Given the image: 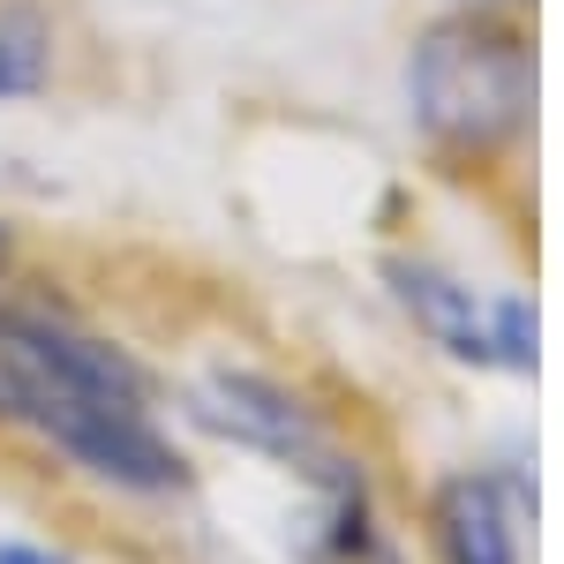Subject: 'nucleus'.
I'll return each instance as SVG.
<instances>
[{"label": "nucleus", "instance_id": "1", "mask_svg": "<svg viewBox=\"0 0 564 564\" xmlns=\"http://www.w3.org/2000/svg\"><path fill=\"white\" fill-rule=\"evenodd\" d=\"M159 384L121 339H106L45 286L0 294V430L39 436L98 489L166 505L188 489L181 444L159 430Z\"/></svg>", "mask_w": 564, "mask_h": 564}, {"label": "nucleus", "instance_id": "2", "mask_svg": "<svg viewBox=\"0 0 564 564\" xmlns=\"http://www.w3.org/2000/svg\"><path fill=\"white\" fill-rule=\"evenodd\" d=\"M406 129L436 166H497L534 135L542 61L520 8H436L399 61Z\"/></svg>", "mask_w": 564, "mask_h": 564}, {"label": "nucleus", "instance_id": "3", "mask_svg": "<svg viewBox=\"0 0 564 564\" xmlns=\"http://www.w3.org/2000/svg\"><path fill=\"white\" fill-rule=\"evenodd\" d=\"M188 422L226 436V444H241V452L279 459L286 475L316 481L324 497L361 489V459L332 436V422H324L286 377H263V369H212L204 384H188Z\"/></svg>", "mask_w": 564, "mask_h": 564}, {"label": "nucleus", "instance_id": "4", "mask_svg": "<svg viewBox=\"0 0 564 564\" xmlns=\"http://www.w3.org/2000/svg\"><path fill=\"white\" fill-rule=\"evenodd\" d=\"M384 286L399 316L444 347L452 361H467V369H497V332H489V294L467 286L459 271H444L436 257H384Z\"/></svg>", "mask_w": 564, "mask_h": 564}, {"label": "nucleus", "instance_id": "5", "mask_svg": "<svg viewBox=\"0 0 564 564\" xmlns=\"http://www.w3.org/2000/svg\"><path fill=\"white\" fill-rule=\"evenodd\" d=\"M534 505L527 481L452 475L430 505V534L444 564H520V512Z\"/></svg>", "mask_w": 564, "mask_h": 564}, {"label": "nucleus", "instance_id": "6", "mask_svg": "<svg viewBox=\"0 0 564 564\" xmlns=\"http://www.w3.org/2000/svg\"><path fill=\"white\" fill-rule=\"evenodd\" d=\"M61 84V15L53 0H0V106H31Z\"/></svg>", "mask_w": 564, "mask_h": 564}, {"label": "nucleus", "instance_id": "7", "mask_svg": "<svg viewBox=\"0 0 564 564\" xmlns=\"http://www.w3.org/2000/svg\"><path fill=\"white\" fill-rule=\"evenodd\" d=\"M489 332H497V369H534L542 361V316L527 294H489Z\"/></svg>", "mask_w": 564, "mask_h": 564}, {"label": "nucleus", "instance_id": "8", "mask_svg": "<svg viewBox=\"0 0 564 564\" xmlns=\"http://www.w3.org/2000/svg\"><path fill=\"white\" fill-rule=\"evenodd\" d=\"M0 564H76L68 550H53V542H23V534H0Z\"/></svg>", "mask_w": 564, "mask_h": 564}, {"label": "nucleus", "instance_id": "9", "mask_svg": "<svg viewBox=\"0 0 564 564\" xmlns=\"http://www.w3.org/2000/svg\"><path fill=\"white\" fill-rule=\"evenodd\" d=\"M23 279V226L15 218H0V294Z\"/></svg>", "mask_w": 564, "mask_h": 564}, {"label": "nucleus", "instance_id": "10", "mask_svg": "<svg viewBox=\"0 0 564 564\" xmlns=\"http://www.w3.org/2000/svg\"><path fill=\"white\" fill-rule=\"evenodd\" d=\"M444 8H527V0H444Z\"/></svg>", "mask_w": 564, "mask_h": 564}]
</instances>
